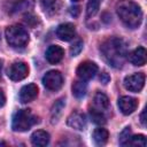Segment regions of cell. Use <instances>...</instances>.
Wrapping results in <instances>:
<instances>
[{
	"instance_id": "30",
	"label": "cell",
	"mask_w": 147,
	"mask_h": 147,
	"mask_svg": "<svg viewBox=\"0 0 147 147\" xmlns=\"http://www.w3.org/2000/svg\"><path fill=\"white\" fill-rule=\"evenodd\" d=\"M145 115H146V109H144L142 113H141V115H140V121H141L142 125H146V118H145Z\"/></svg>"
},
{
	"instance_id": "28",
	"label": "cell",
	"mask_w": 147,
	"mask_h": 147,
	"mask_svg": "<svg viewBox=\"0 0 147 147\" xmlns=\"http://www.w3.org/2000/svg\"><path fill=\"white\" fill-rule=\"evenodd\" d=\"M70 13L72 16H77L79 14V7H71L70 8Z\"/></svg>"
},
{
	"instance_id": "16",
	"label": "cell",
	"mask_w": 147,
	"mask_h": 147,
	"mask_svg": "<svg viewBox=\"0 0 147 147\" xmlns=\"http://www.w3.org/2000/svg\"><path fill=\"white\" fill-rule=\"evenodd\" d=\"M93 105H94L93 108L103 113L109 107V100H108L106 94H103L101 92H96L95 95H94V99H93Z\"/></svg>"
},
{
	"instance_id": "27",
	"label": "cell",
	"mask_w": 147,
	"mask_h": 147,
	"mask_svg": "<svg viewBox=\"0 0 147 147\" xmlns=\"http://www.w3.org/2000/svg\"><path fill=\"white\" fill-rule=\"evenodd\" d=\"M109 76H108V74L107 72H102L101 74V76H100V80H101V83H103V84H107L108 82H109Z\"/></svg>"
},
{
	"instance_id": "19",
	"label": "cell",
	"mask_w": 147,
	"mask_h": 147,
	"mask_svg": "<svg viewBox=\"0 0 147 147\" xmlns=\"http://www.w3.org/2000/svg\"><path fill=\"white\" fill-rule=\"evenodd\" d=\"M90 117H91L92 122L95 123V124L102 125V124H105V123L107 122L105 114H103L102 111L95 109V108H91V109H90Z\"/></svg>"
},
{
	"instance_id": "24",
	"label": "cell",
	"mask_w": 147,
	"mask_h": 147,
	"mask_svg": "<svg viewBox=\"0 0 147 147\" xmlns=\"http://www.w3.org/2000/svg\"><path fill=\"white\" fill-rule=\"evenodd\" d=\"M130 137H131V130L130 127H125V130L119 136V144L123 146H126V142L129 141Z\"/></svg>"
},
{
	"instance_id": "26",
	"label": "cell",
	"mask_w": 147,
	"mask_h": 147,
	"mask_svg": "<svg viewBox=\"0 0 147 147\" xmlns=\"http://www.w3.org/2000/svg\"><path fill=\"white\" fill-rule=\"evenodd\" d=\"M55 1H56V0H40V2H41V5H42L44 8H49V7H52Z\"/></svg>"
},
{
	"instance_id": "13",
	"label": "cell",
	"mask_w": 147,
	"mask_h": 147,
	"mask_svg": "<svg viewBox=\"0 0 147 147\" xmlns=\"http://www.w3.org/2000/svg\"><path fill=\"white\" fill-rule=\"evenodd\" d=\"M63 55H64V51L60 46L52 45V46H49L47 48L46 54H45V57H46V60L49 63L56 64V63H59L63 59Z\"/></svg>"
},
{
	"instance_id": "10",
	"label": "cell",
	"mask_w": 147,
	"mask_h": 147,
	"mask_svg": "<svg viewBox=\"0 0 147 147\" xmlns=\"http://www.w3.org/2000/svg\"><path fill=\"white\" fill-rule=\"evenodd\" d=\"M38 95V87L36 84H28L23 86L20 91V101L22 103H28L34 100Z\"/></svg>"
},
{
	"instance_id": "17",
	"label": "cell",
	"mask_w": 147,
	"mask_h": 147,
	"mask_svg": "<svg viewBox=\"0 0 147 147\" xmlns=\"http://www.w3.org/2000/svg\"><path fill=\"white\" fill-rule=\"evenodd\" d=\"M109 138V133L106 129L102 127H98L93 131V140L98 146H102L108 141Z\"/></svg>"
},
{
	"instance_id": "1",
	"label": "cell",
	"mask_w": 147,
	"mask_h": 147,
	"mask_svg": "<svg viewBox=\"0 0 147 147\" xmlns=\"http://www.w3.org/2000/svg\"><path fill=\"white\" fill-rule=\"evenodd\" d=\"M105 60L114 68H122L126 57V46L119 38H109L100 47Z\"/></svg>"
},
{
	"instance_id": "22",
	"label": "cell",
	"mask_w": 147,
	"mask_h": 147,
	"mask_svg": "<svg viewBox=\"0 0 147 147\" xmlns=\"http://www.w3.org/2000/svg\"><path fill=\"white\" fill-rule=\"evenodd\" d=\"M140 146V147H145L146 146V138L142 134H138V136H131L129 141L126 142V146Z\"/></svg>"
},
{
	"instance_id": "32",
	"label": "cell",
	"mask_w": 147,
	"mask_h": 147,
	"mask_svg": "<svg viewBox=\"0 0 147 147\" xmlns=\"http://www.w3.org/2000/svg\"><path fill=\"white\" fill-rule=\"evenodd\" d=\"M71 1H74V2H77V1H79V0H71Z\"/></svg>"
},
{
	"instance_id": "8",
	"label": "cell",
	"mask_w": 147,
	"mask_h": 147,
	"mask_svg": "<svg viewBox=\"0 0 147 147\" xmlns=\"http://www.w3.org/2000/svg\"><path fill=\"white\" fill-rule=\"evenodd\" d=\"M76 72L82 80H88V79H92L98 72V65L94 62L85 61L78 65Z\"/></svg>"
},
{
	"instance_id": "31",
	"label": "cell",
	"mask_w": 147,
	"mask_h": 147,
	"mask_svg": "<svg viewBox=\"0 0 147 147\" xmlns=\"http://www.w3.org/2000/svg\"><path fill=\"white\" fill-rule=\"evenodd\" d=\"M1 69H2V61L0 60V77H1Z\"/></svg>"
},
{
	"instance_id": "12",
	"label": "cell",
	"mask_w": 147,
	"mask_h": 147,
	"mask_svg": "<svg viewBox=\"0 0 147 147\" xmlns=\"http://www.w3.org/2000/svg\"><path fill=\"white\" fill-rule=\"evenodd\" d=\"M67 123L70 127L76 129V130H83L86 126V118L83 113L79 111H74L69 115L67 118Z\"/></svg>"
},
{
	"instance_id": "9",
	"label": "cell",
	"mask_w": 147,
	"mask_h": 147,
	"mask_svg": "<svg viewBox=\"0 0 147 147\" xmlns=\"http://www.w3.org/2000/svg\"><path fill=\"white\" fill-rule=\"evenodd\" d=\"M137 107H138V101L132 96L124 95L118 99V108L124 115L132 114L137 109Z\"/></svg>"
},
{
	"instance_id": "11",
	"label": "cell",
	"mask_w": 147,
	"mask_h": 147,
	"mask_svg": "<svg viewBox=\"0 0 147 147\" xmlns=\"http://www.w3.org/2000/svg\"><path fill=\"white\" fill-rule=\"evenodd\" d=\"M76 34V30H75V25L71 23H63L60 24L56 29V36L63 40V41H69L71 40Z\"/></svg>"
},
{
	"instance_id": "7",
	"label": "cell",
	"mask_w": 147,
	"mask_h": 147,
	"mask_svg": "<svg viewBox=\"0 0 147 147\" xmlns=\"http://www.w3.org/2000/svg\"><path fill=\"white\" fill-rule=\"evenodd\" d=\"M29 74V68L28 65L22 62V61H18V62H14L9 68H8V71H7V75L8 77L11 79V80H22L24 79Z\"/></svg>"
},
{
	"instance_id": "3",
	"label": "cell",
	"mask_w": 147,
	"mask_h": 147,
	"mask_svg": "<svg viewBox=\"0 0 147 147\" xmlns=\"http://www.w3.org/2000/svg\"><path fill=\"white\" fill-rule=\"evenodd\" d=\"M7 42L13 48H24L29 42V33L21 25H10L5 31Z\"/></svg>"
},
{
	"instance_id": "23",
	"label": "cell",
	"mask_w": 147,
	"mask_h": 147,
	"mask_svg": "<svg viewBox=\"0 0 147 147\" xmlns=\"http://www.w3.org/2000/svg\"><path fill=\"white\" fill-rule=\"evenodd\" d=\"M32 6H33V0H20L14 6L13 10L14 11H22V10H26V9L32 8Z\"/></svg>"
},
{
	"instance_id": "4",
	"label": "cell",
	"mask_w": 147,
	"mask_h": 147,
	"mask_svg": "<svg viewBox=\"0 0 147 147\" xmlns=\"http://www.w3.org/2000/svg\"><path fill=\"white\" fill-rule=\"evenodd\" d=\"M36 123H38V117H36L30 111V109H21L15 113L11 127L16 132H24L28 131Z\"/></svg>"
},
{
	"instance_id": "6",
	"label": "cell",
	"mask_w": 147,
	"mask_h": 147,
	"mask_svg": "<svg viewBox=\"0 0 147 147\" xmlns=\"http://www.w3.org/2000/svg\"><path fill=\"white\" fill-rule=\"evenodd\" d=\"M145 85V75L137 72L124 78V87L130 92H140Z\"/></svg>"
},
{
	"instance_id": "18",
	"label": "cell",
	"mask_w": 147,
	"mask_h": 147,
	"mask_svg": "<svg viewBox=\"0 0 147 147\" xmlns=\"http://www.w3.org/2000/svg\"><path fill=\"white\" fill-rule=\"evenodd\" d=\"M86 92H87V85L84 80H77L72 84V94L76 98L80 99V98L85 96Z\"/></svg>"
},
{
	"instance_id": "14",
	"label": "cell",
	"mask_w": 147,
	"mask_h": 147,
	"mask_svg": "<svg viewBox=\"0 0 147 147\" xmlns=\"http://www.w3.org/2000/svg\"><path fill=\"white\" fill-rule=\"evenodd\" d=\"M127 59L133 65H144L147 60V52L144 47H138L129 54Z\"/></svg>"
},
{
	"instance_id": "29",
	"label": "cell",
	"mask_w": 147,
	"mask_h": 147,
	"mask_svg": "<svg viewBox=\"0 0 147 147\" xmlns=\"http://www.w3.org/2000/svg\"><path fill=\"white\" fill-rule=\"evenodd\" d=\"M5 101H6V98H5V94L2 92V90L0 88V107H2L5 105Z\"/></svg>"
},
{
	"instance_id": "2",
	"label": "cell",
	"mask_w": 147,
	"mask_h": 147,
	"mask_svg": "<svg viewBox=\"0 0 147 147\" xmlns=\"http://www.w3.org/2000/svg\"><path fill=\"white\" fill-rule=\"evenodd\" d=\"M116 11L119 20L130 29H136L142 20V11L139 5L130 0H123L117 3Z\"/></svg>"
},
{
	"instance_id": "20",
	"label": "cell",
	"mask_w": 147,
	"mask_h": 147,
	"mask_svg": "<svg viewBox=\"0 0 147 147\" xmlns=\"http://www.w3.org/2000/svg\"><path fill=\"white\" fill-rule=\"evenodd\" d=\"M102 0H88L87 6H86V16L87 17H92L94 16L100 8Z\"/></svg>"
},
{
	"instance_id": "15",
	"label": "cell",
	"mask_w": 147,
	"mask_h": 147,
	"mask_svg": "<svg viewBox=\"0 0 147 147\" xmlns=\"http://www.w3.org/2000/svg\"><path fill=\"white\" fill-rule=\"evenodd\" d=\"M31 142H32V145L39 146V147L46 146L49 142V134L46 131H42V130L34 131L31 136Z\"/></svg>"
},
{
	"instance_id": "21",
	"label": "cell",
	"mask_w": 147,
	"mask_h": 147,
	"mask_svg": "<svg viewBox=\"0 0 147 147\" xmlns=\"http://www.w3.org/2000/svg\"><path fill=\"white\" fill-rule=\"evenodd\" d=\"M63 107H64V102H63L62 99H61V100H57V101L54 103V106H53V108H52V123H56V122L59 121V117H60L61 114H62Z\"/></svg>"
},
{
	"instance_id": "25",
	"label": "cell",
	"mask_w": 147,
	"mask_h": 147,
	"mask_svg": "<svg viewBox=\"0 0 147 147\" xmlns=\"http://www.w3.org/2000/svg\"><path fill=\"white\" fill-rule=\"evenodd\" d=\"M83 49V42L79 40V41H77V42H75L71 47H70V54H71V56H77L79 53H80V51Z\"/></svg>"
},
{
	"instance_id": "5",
	"label": "cell",
	"mask_w": 147,
	"mask_h": 147,
	"mask_svg": "<svg viewBox=\"0 0 147 147\" xmlns=\"http://www.w3.org/2000/svg\"><path fill=\"white\" fill-rule=\"evenodd\" d=\"M42 84L51 91H57L63 84V77L60 71L51 70L42 77Z\"/></svg>"
}]
</instances>
